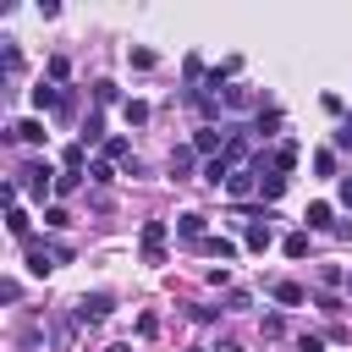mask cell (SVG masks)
<instances>
[{"instance_id": "d4e9b609", "label": "cell", "mask_w": 352, "mask_h": 352, "mask_svg": "<svg viewBox=\"0 0 352 352\" xmlns=\"http://www.w3.org/2000/svg\"><path fill=\"white\" fill-rule=\"evenodd\" d=\"M99 132H104V121H99V110H94V116H88V121H82V143H94V138H99Z\"/></svg>"}, {"instance_id": "7a4b0ae2", "label": "cell", "mask_w": 352, "mask_h": 352, "mask_svg": "<svg viewBox=\"0 0 352 352\" xmlns=\"http://www.w3.org/2000/svg\"><path fill=\"white\" fill-rule=\"evenodd\" d=\"M55 182H60V176L50 170V160H28V165L16 170V187H28V192H33L38 204H44L50 192H55Z\"/></svg>"}, {"instance_id": "836d02e7", "label": "cell", "mask_w": 352, "mask_h": 352, "mask_svg": "<svg viewBox=\"0 0 352 352\" xmlns=\"http://www.w3.org/2000/svg\"><path fill=\"white\" fill-rule=\"evenodd\" d=\"M346 286H352V280H346Z\"/></svg>"}, {"instance_id": "d6a6232c", "label": "cell", "mask_w": 352, "mask_h": 352, "mask_svg": "<svg viewBox=\"0 0 352 352\" xmlns=\"http://www.w3.org/2000/svg\"><path fill=\"white\" fill-rule=\"evenodd\" d=\"M104 352H132V346H126V341H116V346H104Z\"/></svg>"}, {"instance_id": "cb8c5ba5", "label": "cell", "mask_w": 352, "mask_h": 352, "mask_svg": "<svg viewBox=\"0 0 352 352\" xmlns=\"http://www.w3.org/2000/svg\"><path fill=\"white\" fill-rule=\"evenodd\" d=\"M66 72H72V60H66V55H50V77H55V82H66Z\"/></svg>"}, {"instance_id": "277c9868", "label": "cell", "mask_w": 352, "mask_h": 352, "mask_svg": "<svg viewBox=\"0 0 352 352\" xmlns=\"http://www.w3.org/2000/svg\"><path fill=\"white\" fill-rule=\"evenodd\" d=\"M165 236H170L165 220H143V264H165Z\"/></svg>"}, {"instance_id": "d6986e66", "label": "cell", "mask_w": 352, "mask_h": 352, "mask_svg": "<svg viewBox=\"0 0 352 352\" xmlns=\"http://www.w3.org/2000/svg\"><path fill=\"white\" fill-rule=\"evenodd\" d=\"M44 226H50V231H66V226H72V214H66L60 204H50V209H44Z\"/></svg>"}, {"instance_id": "3957f363", "label": "cell", "mask_w": 352, "mask_h": 352, "mask_svg": "<svg viewBox=\"0 0 352 352\" xmlns=\"http://www.w3.org/2000/svg\"><path fill=\"white\" fill-rule=\"evenodd\" d=\"M110 308H116V297H110V292H82L72 314H77L82 324H99V319H110Z\"/></svg>"}, {"instance_id": "4fadbf2b", "label": "cell", "mask_w": 352, "mask_h": 352, "mask_svg": "<svg viewBox=\"0 0 352 352\" xmlns=\"http://www.w3.org/2000/svg\"><path fill=\"white\" fill-rule=\"evenodd\" d=\"M275 302H280V308H297V302H308V292H302L297 280H275Z\"/></svg>"}, {"instance_id": "ffe728a7", "label": "cell", "mask_w": 352, "mask_h": 352, "mask_svg": "<svg viewBox=\"0 0 352 352\" xmlns=\"http://www.w3.org/2000/svg\"><path fill=\"white\" fill-rule=\"evenodd\" d=\"M275 126H280V110H258V121H253V132H264V138H270Z\"/></svg>"}, {"instance_id": "5bb4252c", "label": "cell", "mask_w": 352, "mask_h": 352, "mask_svg": "<svg viewBox=\"0 0 352 352\" xmlns=\"http://www.w3.org/2000/svg\"><path fill=\"white\" fill-rule=\"evenodd\" d=\"M270 165H275V170H280V176H286V170H292V165H297V143H280V148H275V154H270Z\"/></svg>"}, {"instance_id": "603a6c76", "label": "cell", "mask_w": 352, "mask_h": 352, "mask_svg": "<svg viewBox=\"0 0 352 352\" xmlns=\"http://www.w3.org/2000/svg\"><path fill=\"white\" fill-rule=\"evenodd\" d=\"M154 60H160V55H154V50H143V44H138V50H132V66H138V72H148V66H154Z\"/></svg>"}, {"instance_id": "83f0119b", "label": "cell", "mask_w": 352, "mask_h": 352, "mask_svg": "<svg viewBox=\"0 0 352 352\" xmlns=\"http://www.w3.org/2000/svg\"><path fill=\"white\" fill-rule=\"evenodd\" d=\"M94 99L99 104H116V82H94Z\"/></svg>"}, {"instance_id": "44dd1931", "label": "cell", "mask_w": 352, "mask_h": 352, "mask_svg": "<svg viewBox=\"0 0 352 352\" xmlns=\"http://www.w3.org/2000/svg\"><path fill=\"white\" fill-rule=\"evenodd\" d=\"M314 170H319V176H336V154L319 148V154H314Z\"/></svg>"}, {"instance_id": "52a82bcc", "label": "cell", "mask_w": 352, "mask_h": 352, "mask_svg": "<svg viewBox=\"0 0 352 352\" xmlns=\"http://www.w3.org/2000/svg\"><path fill=\"white\" fill-rule=\"evenodd\" d=\"M270 220H275V214H258V220L248 226V248H253V253H264V248L275 242V226H270Z\"/></svg>"}, {"instance_id": "1f68e13d", "label": "cell", "mask_w": 352, "mask_h": 352, "mask_svg": "<svg viewBox=\"0 0 352 352\" xmlns=\"http://www.w3.org/2000/svg\"><path fill=\"white\" fill-rule=\"evenodd\" d=\"M214 352H242V346L236 341H214Z\"/></svg>"}, {"instance_id": "ac0fdd59", "label": "cell", "mask_w": 352, "mask_h": 352, "mask_svg": "<svg viewBox=\"0 0 352 352\" xmlns=\"http://www.w3.org/2000/svg\"><path fill=\"white\" fill-rule=\"evenodd\" d=\"M104 160H121V165H126V160H132V143H126V138H110V143H104Z\"/></svg>"}, {"instance_id": "6da1fadb", "label": "cell", "mask_w": 352, "mask_h": 352, "mask_svg": "<svg viewBox=\"0 0 352 352\" xmlns=\"http://www.w3.org/2000/svg\"><path fill=\"white\" fill-rule=\"evenodd\" d=\"M22 253H28V270H33V275H50V270H60V264L72 258L66 242H38V236H28Z\"/></svg>"}, {"instance_id": "ba28073f", "label": "cell", "mask_w": 352, "mask_h": 352, "mask_svg": "<svg viewBox=\"0 0 352 352\" xmlns=\"http://www.w3.org/2000/svg\"><path fill=\"white\" fill-rule=\"evenodd\" d=\"M192 160H198V148H192V143L170 148V176H176V182H187V176H192Z\"/></svg>"}, {"instance_id": "4dcf8cb0", "label": "cell", "mask_w": 352, "mask_h": 352, "mask_svg": "<svg viewBox=\"0 0 352 352\" xmlns=\"http://www.w3.org/2000/svg\"><path fill=\"white\" fill-rule=\"evenodd\" d=\"M341 204L352 209V176H341Z\"/></svg>"}, {"instance_id": "484cf974", "label": "cell", "mask_w": 352, "mask_h": 352, "mask_svg": "<svg viewBox=\"0 0 352 352\" xmlns=\"http://www.w3.org/2000/svg\"><path fill=\"white\" fill-rule=\"evenodd\" d=\"M60 165H66V170H82V143H72V148L60 154Z\"/></svg>"}, {"instance_id": "e0dca14e", "label": "cell", "mask_w": 352, "mask_h": 352, "mask_svg": "<svg viewBox=\"0 0 352 352\" xmlns=\"http://www.w3.org/2000/svg\"><path fill=\"white\" fill-rule=\"evenodd\" d=\"M121 116H126L132 126H143V121H148V104H143V99H126V104H121Z\"/></svg>"}, {"instance_id": "7402d4cb", "label": "cell", "mask_w": 352, "mask_h": 352, "mask_svg": "<svg viewBox=\"0 0 352 352\" xmlns=\"http://www.w3.org/2000/svg\"><path fill=\"white\" fill-rule=\"evenodd\" d=\"M82 187V170H60V182H55V192H77Z\"/></svg>"}, {"instance_id": "7c38bea8", "label": "cell", "mask_w": 352, "mask_h": 352, "mask_svg": "<svg viewBox=\"0 0 352 352\" xmlns=\"http://www.w3.org/2000/svg\"><path fill=\"white\" fill-rule=\"evenodd\" d=\"M60 99H66V88H55V82H38L33 88V104L38 110H60Z\"/></svg>"}, {"instance_id": "30bf717a", "label": "cell", "mask_w": 352, "mask_h": 352, "mask_svg": "<svg viewBox=\"0 0 352 352\" xmlns=\"http://www.w3.org/2000/svg\"><path fill=\"white\" fill-rule=\"evenodd\" d=\"M176 236H182V242H204V214H198V209L176 214Z\"/></svg>"}, {"instance_id": "4316f807", "label": "cell", "mask_w": 352, "mask_h": 352, "mask_svg": "<svg viewBox=\"0 0 352 352\" xmlns=\"http://www.w3.org/2000/svg\"><path fill=\"white\" fill-rule=\"evenodd\" d=\"M22 72V55H16V44H6V77H16Z\"/></svg>"}, {"instance_id": "e575fe53", "label": "cell", "mask_w": 352, "mask_h": 352, "mask_svg": "<svg viewBox=\"0 0 352 352\" xmlns=\"http://www.w3.org/2000/svg\"><path fill=\"white\" fill-rule=\"evenodd\" d=\"M346 126H352V121H346Z\"/></svg>"}, {"instance_id": "8992f818", "label": "cell", "mask_w": 352, "mask_h": 352, "mask_svg": "<svg viewBox=\"0 0 352 352\" xmlns=\"http://www.w3.org/2000/svg\"><path fill=\"white\" fill-rule=\"evenodd\" d=\"M226 143H231V132H214V126H198V132H192V148H198V154H209V160H220V154H226Z\"/></svg>"}, {"instance_id": "9c48e42d", "label": "cell", "mask_w": 352, "mask_h": 352, "mask_svg": "<svg viewBox=\"0 0 352 352\" xmlns=\"http://www.w3.org/2000/svg\"><path fill=\"white\" fill-rule=\"evenodd\" d=\"M6 231H11L16 242H28V236H33V220H28V209H22V204H11V209H6Z\"/></svg>"}, {"instance_id": "f546056e", "label": "cell", "mask_w": 352, "mask_h": 352, "mask_svg": "<svg viewBox=\"0 0 352 352\" xmlns=\"http://www.w3.org/2000/svg\"><path fill=\"white\" fill-rule=\"evenodd\" d=\"M280 330H286V319H280V314H264V336H270V341H275V336H280Z\"/></svg>"}, {"instance_id": "9a60e30c", "label": "cell", "mask_w": 352, "mask_h": 352, "mask_svg": "<svg viewBox=\"0 0 352 352\" xmlns=\"http://www.w3.org/2000/svg\"><path fill=\"white\" fill-rule=\"evenodd\" d=\"M280 253H286V258H308V231H292V236L280 242Z\"/></svg>"}, {"instance_id": "8fae6325", "label": "cell", "mask_w": 352, "mask_h": 352, "mask_svg": "<svg viewBox=\"0 0 352 352\" xmlns=\"http://www.w3.org/2000/svg\"><path fill=\"white\" fill-rule=\"evenodd\" d=\"M198 253H209V258H236V242L231 236H204V242H192Z\"/></svg>"}, {"instance_id": "f1b7e54d", "label": "cell", "mask_w": 352, "mask_h": 352, "mask_svg": "<svg viewBox=\"0 0 352 352\" xmlns=\"http://www.w3.org/2000/svg\"><path fill=\"white\" fill-rule=\"evenodd\" d=\"M88 176H94V182L104 187V182H110V160H94V165H88Z\"/></svg>"}, {"instance_id": "5b68a950", "label": "cell", "mask_w": 352, "mask_h": 352, "mask_svg": "<svg viewBox=\"0 0 352 352\" xmlns=\"http://www.w3.org/2000/svg\"><path fill=\"white\" fill-rule=\"evenodd\" d=\"M77 324H82L77 314H55V319H50V346H55V352H72V341H77Z\"/></svg>"}, {"instance_id": "2e32d148", "label": "cell", "mask_w": 352, "mask_h": 352, "mask_svg": "<svg viewBox=\"0 0 352 352\" xmlns=\"http://www.w3.org/2000/svg\"><path fill=\"white\" fill-rule=\"evenodd\" d=\"M302 220H308V231H324V226H330V204H308Z\"/></svg>"}]
</instances>
